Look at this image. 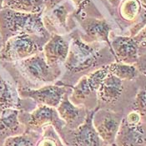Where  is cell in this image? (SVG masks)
<instances>
[{"instance_id":"1","label":"cell","mask_w":146,"mask_h":146,"mask_svg":"<svg viewBox=\"0 0 146 146\" xmlns=\"http://www.w3.org/2000/svg\"><path fill=\"white\" fill-rule=\"evenodd\" d=\"M69 41V52L64 64L70 75L95 70L110 64L105 59L110 58L104 55L103 43H90L80 35H72Z\"/></svg>"},{"instance_id":"2","label":"cell","mask_w":146,"mask_h":146,"mask_svg":"<svg viewBox=\"0 0 146 146\" xmlns=\"http://www.w3.org/2000/svg\"><path fill=\"white\" fill-rule=\"evenodd\" d=\"M0 33L3 43L10 37L27 34L48 41L51 34L46 29L41 13H24L9 9L0 11Z\"/></svg>"},{"instance_id":"3","label":"cell","mask_w":146,"mask_h":146,"mask_svg":"<svg viewBox=\"0 0 146 146\" xmlns=\"http://www.w3.org/2000/svg\"><path fill=\"white\" fill-rule=\"evenodd\" d=\"M47 41L27 34L13 35L7 39L0 48V60L15 63L43 51Z\"/></svg>"},{"instance_id":"4","label":"cell","mask_w":146,"mask_h":146,"mask_svg":"<svg viewBox=\"0 0 146 146\" xmlns=\"http://www.w3.org/2000/svg\"><path fill=\"white\" fill-rule=\"evenodd\" d=\"M12 64L23 79L32 84H51L61 74L59 68L52 67L47 63L43 51Z\"/></svg>"},{"instance_id":"5","label":"cell","mask_w":146,"mask_h":146,"mask_svg":"<svg viewBox=\"0 0 146 146\" xmlns=\"http://www.w3.org/2000/svg\"><path fill=\"white\" fill-rule=\"evenodd\" d=\"M19 119L25 126L26 130H30L41 134L46 126H53L60 134L64 129L65 124L59 117L56 108L47 105H37L32 112L27 113L20 110Z\"/></svg>"},{"instance_id":"6","label":"cell","mask_w":146,"mask_h":146,"mask_svg":"<svg viewBox=\"0 0 146 146\" xmlns=\"http://www.w3.org/2000/svg\"><path fill=\"white\" fill-rule=\"evenodd\" d=\"M146 124L132 110L123 117L113 146H145Z\"/></svg>"},{"instance_id":"7","label":"cell","mask_w":146,"mask_h":146,"mask_svg":"<svg viewBox=\"0 0 146 146\" xmlns=\"http://www.w3.org/2000/svg\"><path fill=\"white\" fill-rule=\"evenodd\" d=\"M70 88V85L58 83L56 84H47L35 89L19 86L18 92L21 99L32 100L37 105H47L57 108L64 94L69 92Z\"/></svg>"},{"instance_id":"8","label":"cell","mask_w":146,"mask_h":146,"mask_svg":"<svg viewBox=\"0 0 146 146\" xmlns=\"http://www.w3.org/2000/svg\"><path fill=\"white\" fill-rule=\"evenodd\" d=\"M42 13V19L46 29L52 34L62 35L68 32V19L75 11V5L70 0H61L49 3Z\"/></svg>"},{"instance_id":"9","label":"cell","mask_w":146,"mask_h":146,"mask_svg":"<svg viewBox=\"0 0 146 146\" xmlns=\"http://www.w3.org/2000/svg\"><path fill=\"white\" fill-rule=\"evenodd\" d=\"M123 117L120 113L96 108L93 116V124L104 145L113 146Z\"/></svg>"},{"instance_id":"10","label":"cell","mask_w":146,"mask_h":146,"mask_svg":"<svg viewBox=\"0 0 146 146\" xmlns=\"http://www.w3.org/2000/svg\"><path fill=\"white\" fill-rule=\"evenodd\" d=\"M96 108L88 111L85 120L78 128L67 129L63 138L66 146H104L93 124V116Z\"/></svg>"},{"instance_id":"11","label":"cell","mask_w":146,"mask_h":146,"mask_svg":"<svg viewBox=\"0 0 146 146\" xmlns=\"http://www.w3.org/2000/svg\"><path fill=\"white\" fill-rule=\"evenodd\" d=\"M79 20L85 33V38H83L90 43H104L108 45L113 55L110 38L112 27L110 23L104 19L86 16L80 18Z\"/></svg>"},{"instance_id":"12","label":"cell","mask_w":146,"mask_h":146,"mask_svg":"<svg viewBox=\"0 0 146 146\" xmlns=\"http://www.w3.org/2000/svg\"><path fill=\"white\" fill-rule=\"evenodd\" d=\"M115 62L135 64L140 55L138 42L131 36H115L110 40Z\"/></svg>"},{"instance_id":"13","label":"cell","mask_w":146,"mask_h":146,"mask_svg":"<svg viewBox=\"0 0 146 146\" xmlns=\"http://www.w3.org/2000/svg\"><path fill=\"white\" fill-rule=\"evenodd\" d=\"M68 52L69 40L60 34H51L43 48V53L47 63L54 68H59L60 64L65 63Z\"/></svg>"},{"instance_id":"14","label":"cell","mask_w":146,"mask_h":146,"mask_svg":"<svg viewBox=\"0 0 146 146\" xmlns=\"http://www.w3.org/2000/svg\"><path fill=\"white\" fill-rule=\"evenodd\" d=\"M69 92L66 93L57 107L59 117L64 122L68 129H74L84 123L88 111L84 106L75 105L69 100Z\"/></svg>"},{"instance_id":"15","label":"cell","mask_w":146,"mask_h":146,"mask_svg":"<svg viewBox=\"0 0 146 146\" xmlns=\"http://www.w3.org/2000/svg\"><path fill=\"white\" fill-rule=\"evenodd\" d=\"M123 82V80L110 73L97 90L96 95L99 104H113L118 101L124 91Z\"/></svg>"},{"instance_id":"16","label":"cell","mask_w":146,"mask_h":146,"mask_svg":"<svg viewBox=\"0 0 146 146\" xmlns=\"http://www.w3.org/2000/svg\"><path fill=\"white\" fill-rule=\"evenodd\" d=\"M19 110H9L0 114V146L7 139L26 131L25 126L19 117Z\"/></svg>"},{"instance_id":"17","label":"cell","mask_w":146,"mask_h":146,"mask_svg":"<svg viewBox=\"0 0 146 146\" xmlns=\"http://www.w3.org/2000/svg\"><path fill=\"white\" fill-rule=\"evenodd\" d=\"M21 102L18 88L0 74V114L9 110H22Z\"/></svg>"},{"instance_id":"18","label":"cell","mask_w":146,"mask_h":146,"mask_svg":"<svg viewBox=\"0 0 146 146\" xmlns=\"http://www.w3.org/2000/svg\"><path fill=\"white\" fill-rule=\"evenodd\" d=\"M47 0H4L3 8L24 13H43Z\"/></svg>"},{"instance_id":"19","label":"cell","mask_w":146,"mask_h":146,"mask_svg":"<svg viewBox=\"0 0 146 146\" xmlns=\"http://www.w3.org/2000/svg\"><path fill=\"white\" fill-rule=\"evenodd\" d=\"M109 70L110 74L123 81L135 80L139 74V71L135 64H126L115 61L109 64Z\"/></svg>"},{"instance_id":"20","label":"cell","mask_w":146,"mask_h":146,"mask_svg":"<svg viewBox=\"0 0 146 146\" xmlns=\"http://www.w3.org/2000/svg\"><path fill=\"white\" fill-rule=\"evenodd\" d=\"M36 146H66L56 129L51 126H46L38 137Z\"/></svg>"},{"instance_id":"21","label":"cell","mask_w":146,"mask_h":146,"mask_svg":"<svg viewBox=\"0 0 146 146\" xmlns=\"http://www.w3.org/2000/svg\"><path fill=\"white\" fill-rule=\"evenodd\" d=\"M40 134L26 130L23 134L7 139L2 146H36Z\"/></svg>"},{"instance_id":"22","label":"cell","mask_w":146,"mask_h":146,"mask_svg":"<svg viewBox=\"0 0 146 146\" xmlns=\"http://www.w3.org/2000/svg\"><path fill=\"white\" fill-rule=\"evenodd\" d=\"M119 15L126 21H133L141 11L139 0H123L119 4Z\"/></svg>"},{"instance_id":"23","label":"cell","mask_w":146,"mask_h":146,"mask_svg":"<svg viewBox=\"0 0 146 146\" xmlns=\"http://www.w3.org/2000/svg\"><path fill=\"white\" fill-rule=\"evenodd\" d=\"M132 110L137 112L143 119H146V86L139 89L135 95Z\"/></svg>"},{"instance_id":"24","label":"cell","mask_w":146,"mask_h":146,"mask_svg":"<svg viewBox=\"0 0 146 146\" xmlns=\"http://www.w3.org/2000/svg\"><path fill=\"white\" fill-rule=\"evenodd\" d=\"M76 8L75 16L77 19L82 18L84 16V12L86 8L91 3V0H70Z\"/></svg>"},{"instance_id":"25","label":"cell","mask_w":146,"mask_h":146,"mask_svg":"<svg viewBox=\"0 0 146 146\" xmlns=\"http://www.w3.org/2000/svg\"><path fill=\"white\" fill-rule=\"evenodd\" d=\"M136 41L138 42V44L139 47V53L140 54L144 51V49L146 48V24L145 26L139 32L137 35L134 36Z\"/></svg>"},{"instance_id":"26","label":"cell","mask_w":146,"mask_h":146,"mask_svg":"<svg viewBox=\"0 0 146 146\" xmlns=\"http://www.w3.org/2000/svg\"><path fill=\"white\" fill-rule=\"evenodd\" d=\"M135 65L138 68L139 73L146 75V52L139 55V60L135 64Z\"/></svg>"},{"instance_id":"27","label":"cell","mask_w":146,"mask_h":146,"mask_svg":"<svg viewBox=\"0 0 146 146\" xmlns=\"http://www.w3.org/2000/svg\"><path fill=\"white\" fill-rule=\"evenodd\" d=\"M107 1L109 2V3H110V5H112L113 8H117V7L119 6L120 3H121L123 0H107Z\"/></svg>"},{"instance_id":"28","label":"cell","mask_w":146,"mask_h":146,"mask_svg":"<svg viewBox=\"0 0 146 146\" xmlns=\"http://www.w3.org/2000/svg\"><path fill=\"white\" fill-rule=\"evenodd\" d=\"M3 3H4V0H0V11L2 9H3Z\"/></svg>"},{"instance_id":"29","label":"cell","mask_w":146,"mask_h":146,"mask_svg":"<svg viewBox=\"0 0 146 146\" xmlns=\"http://www.w3.org/2000/svg\"><path fill=\"white\" fill-rule=\"evenodd\" d=\"M3 44V38H2V35H1V33H0V48H2Z\"/></svg>"},{"instance_id":"30","label":"cell","mask_w":146,"mask_h":146,"mask_svg":"<svg viewBox=\"0 0 146 146\" xmlns=\"http://www.w3.org/2000/svg\"><path fill=\"white\" fill-rule=\"evenodd\" d=\"M104 146H112V145H104Z\"/></svg>"}]
</instances>
